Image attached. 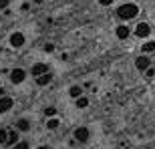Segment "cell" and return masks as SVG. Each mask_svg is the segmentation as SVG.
<instances>
[{
	"label": "cell",
	"mask_w": 155,
	"mask_h": 149,
	"mask_svg": "<svg viewBox=\"0 0 155 149\" xmlns=\"http://www.w3.org/2000/svg\"><path fill=\"white\" fill-rule=\"evenodd\" d=\"M137 12H139L137 4H123V6H119L117 16L123 18V20H129V18H135V16H137Z\"/></svg>",
	"instance_id": "6da1fadb"
},
{
	"label": "cell",
	"mask_w": 155,
	"mask_h": 149,
	"mask_svg": "<svg viewBox=\"0 0 155 149\" xmlns=\"http://www.w3.org/2000/svg\"><path fill=\"white\" fill-rule=\"evenodd\" d=\"M89 137H91V131H89L87 127H79V129L75 131V139H77V141H81V143L89 141Z\"/></svg>",
	"instance_id": "7a4b0ae2"
},
{
	"label": "cell",
	"mask_w": 155,
	"mask_h": 149,
	"mask_svg": "<svg viewBox=\"0 0 155 149\" xmlns=\"http://www.w3.org/2000/svg\"><path fill=\"white\" fill-rule=\"evenodd\" d=\"M10 79H12V83H16V85H18V83H22V81L26 79V73H24L22 69H14L10 73Z\"/></svg>",
	"instance_id": "3957f363"
},
{
	"label": "cell",
	"mask_w": 155,
	"mask_h": 149,
	"mask_svg": "<svg viewBox=\"0 0 155 149\" xmlns=\"http://www.w3.org/2000/svg\"><path fill=\"white\" fill-rule=\"evenodd\" d=\"M149 32H151V28H149V24H145V22L135 26V36H149Z\"/></svg>",
	"instance_id": "277c9868"
},
{
	"label": "cell",
	"mask_w": 155,
	"mask_h": 149,
	"mask_svg": "<svg viewBox=\"0 0 155 149\" xmlns=\"http://www.w3.org/2000/svg\"><path fill=\"white\" fill-rule=\"evenodd\" d=\"M24 40H26V38H24L22 32H14V35L10 36V45L18 48V46H22V45H24Z\"/></svg>",
	"instance_id": "5b68a950"
},
{
	"label": "cell",
	"mask_w": 155,
	"mask_h": 149,
	"mask_svg": "<svg viewBox=\"0 0 155 149\" xmlns=\"http://www.w3.org/2000/svg\"><path fill=\"white\" fill-rule=\"evenodd\" d=\"M46 73H48V67H46L45 63H38V65L32 67V74H35V77H42V74H46Z\"/></svg>",
	"instance_id": "8992f818"
},
{
	"label": "cell",
	"mask_w": 155,
	"mask_h": 149,
	"mask_svg": "<svg viewBox=\"0 0 155 149\" xmlns=\"http://www.w3.org/2000/svg\"><path fill=\"white\" fill-rule=\"evenodd\" d=\"M12 109V99L10 97H2L0 99V113H6V111Z\"/></svg>",
	"instance_id": "52a82bcc"
},
{
	"label": "cell",
	"mask_w": 155,
	"mask_h": 149,
	"mask_svg": "<svg viewBox=\"0 0 155 149\" xmlns=\"http://www.w3.org/2000/svg\"><path fill=\"white\" fill-rule=\"evenodd\" d=\"M135 65H137V69H149V58L147 57H139L137 61H135Z\"/></svg>",
	"instance_id": "ba28073f"
},
{
	"label": "cell",
	"mask_w": 155,
	"mask_h": 149,
	"mask_svg": "<svg viewBox=\"0 0 155 149\" xmlns=\"http://www.w3.org/2000/svg\"><path fill=\"white\" fill-rule=\"evenodd\" d=\"M115 35L119 36L121 40H123V38H127V36H129V28H127V26H117V30H115Z\"/></svg>",
	"instance_id": "9c48e42d"
},
{
	"label": "cell",
	"mask_w": 155,
	"mask_h": 149,
	"mask_svg": "<svg viewBox=\"0 0 155 149\" xmlns=\"http://www.w3.org/2000/svg\"><path fill=\"white\" fill-rule=\"evenodd\" d=\"M51 79H52V77H51L48 73H46V74H42V77H36V83L45 87V85H48V83H51Z\"/></svg>",
	"instance_id": "30bf717a"
},
{
	"label": "cell",
	"mask_w": 155,
	"mask_h": 149,
	"mask_svg": "<svg viewBox=\"0 0 155 149\" xmlns=\"http://www.w3.org/2000/svg\"><path fill=\"white\" fill-rule=\"evenodd\" d=\"M16 127H18V129H20V131H28L30 123H28V121H26V119H20V121H18V123H16Z\"/></svg>",
	"instance_id": "8fae6325"
},
{
	"label": "cell",
	"mask_w": 155,
	"mask_h": 149,
	"mask_svg": "<svg viewBox=\"0 0 155 149\" xmlns=\"http://www.w3.org/2000/svg\"><path fill=\"white\" fill-rule=\"evenodd\" d=\"M8 135H10V131L0 129V143H8Z\"/></svg>",
	"instance_id": "7c38bea8"
},
{
	"label": "cell",
	"mask_w": 155,
	"mask_h": 149,
	"mask_svg": "<svg viewBox=\"0 0 155 149\" xmlns=\"http://www.w3.org/2000/svg\"><path fill=\"white\" fill-rule=\"evenodd\" d=\"M153 51H155V42H153V40L143 45V52H153Z\"/></svg>",
	"instance_id": "4fadbf2b"
},
{
	"label": "cell",
	"mask_w": 155,
	"mask_h": 149,
	"mask_svg": "<svg viewBox=\"0 0 155 149\" xmlns=\"http://www.w3.org/2000/svg\"><path fill=\"white\" fill-rule=\"evenodd\" d=\"M87 105H89L87 97H79V99H77V107H81V109H83V107H87Z\"/></svg>",
	"instance_id": "5bb4252c"
},
{
	"label": "cell",
	"mask_w": 155,
	"mask_h": 149,
	"mask_svg": "<svg viewBox=\"0 0 155 149\" xmlns=\"http://www.w3.org/2000/svg\"><path fill=\"white\" fill-rule=\"evenodd\" d=\"M16 141H18V133L10 131V135H8V143H16Z\"/></svg>",
	"instance_id": "9a60e30c"
},
{
	"label": "cell",
	"mask_w": 155,
	"mask_h": 149,
	"mask_svg": "<svg viewBox=\"0 0 155 149\" xmlns=\"http://www.w3.org/2000/svg\"><path fill=\"white\" fill-rule=\"evenodd\" d=\"M81 95V87H71V97H79Z\"/></svg>",
	"instance_id": "2e32d148"
},
{
	"label": "cell",
	"mask_w": 155,
	"mask_h": 149,
	"mask_svg": "<svg viewBox=\"0 0 155 149\" xmlns=\"http://www.w3.org/2000/svg\"><path fill=\"white\" fill-rule=\"evenodd\" d=\"M46 125H48V129H57V127H58V119H51Z\"/></svg>",
	"instance_id": "e0dca14e"
},
{
	"label": "cell",
	"mask_w": 155,
	"mask_h": 149,
	"mask_svg": "<svg viewBox=\"0 0 155 149\" xmlns=\"http://www.w3.org/2000/svg\"><path fill=\"white\" fill-rule=\"evenodd\" d=\"M14 149H28V143H26V141H22V143H16V145H14Z\"/></svg>",
	"instance_id": "ac0fdd59"
},
{
	"label": "cell",
	"mask_w": 155,
	"mask_h": 149,
	"mask_svg": "<svg viewBox=\"0 0 155 149\" xmlns=\"http://www.w3.org/2000/svg\"><path fill=\"white\" fill-rule=\"evenodd\" d=\"M8 2H10V0H0V10H2V8H6V6H8Z\"/></svg>",
	"instance_id": "d6986e66"
},
{
	"label": "cell",
	"mask_w": 155,
	"mask_h": 149,
	"mask_svg": "<svg viewBox=\"0 0 155 149\" xmlns=\"http://www.w3.org/2000/svg\"><path fill=\"white\" fill-rule=\"evenodd\" d=\"M46 115H57V111L52 109V107H48V109H46Z\"/></svg>",
	"instance_id": "ffe728a7"
},
{
	"label": "cell",
	"mask_w": 155,
	"mask_h": 149,
	"mask_svg": "<svg viewBox=\"0 0 155 149\" xmlns=\"http://www.w3.org/2000/svg\"><path fill=\"white\" fill-rule=\"evenodd\" d=\"M101 4H103V6H109V4H111V0H101Z\"/></svg>",
	"instance_id": "44dd1931"
},
{
	"label": "cell",
	"mask_w": 155,
	"mask_h": 149,
	"mask_svg": "<svg viewBox=\"0 0 155 149\" xmlns=\"http://www.w3.org/2000/svg\"><path fill=\"white\" fill-rule=\"evenodd\" d=\"M2 93H4V91H2V87H0V99H2Z\"/></svg>",
	"instance_id": "7402d4cb"
},
{
	"label": "cell",
	"mask_w": 155,
	"mask_h": 149,
	"mask_svg": "<svg viewBox=\"0 0 155 149\" xmlns=\"http://www.w3.org/2000/svg\"><path fill=\"white\" fill-rule=\"evenodd\" d=\"M38 149H48V147H38Z\"/></svg>",
	"instance_id": "603a6c76"
}]
</instances>
